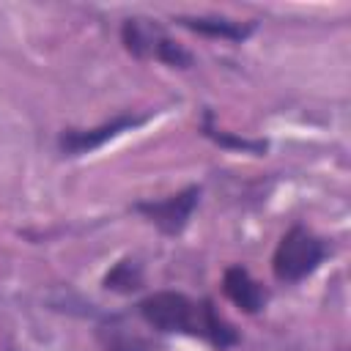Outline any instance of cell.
<instances>
[{
	"mask_svg": "<svg viewBox=\"0 0 351 351\" xmlns=\"http://www.w3.org/2000/svg\"><path fill=\"white\" fill-rule=\"evenodd\" d=\"M143 282V274H140V266L134 261H121L107 277H104V288L110 291H121V293H132L137 291Z\"/></svg>",
	"mask_w": 351,
	"mask_h": 351,
	"instance_id": "cell-9",
	"label": "cell"
},
{
	"mask_svg": "<svg viewBox=\"0 0 351 351\" xmlns=\"http://www.w3.org/2000/svg\"><path fill=\"white\" fill-rule=\"evenodd\" d=\"M326 255L324 241L310 233L304 225H293L285 230V236L280 239L274 255H271V271L280 282H302L304 277H310L321 261Z\"/></svg>",
	"mask_w": 351,
	"mask_h": 351,
	"instance_id": "cell-2",
	"label": "cell"
},
{
	"mask_svg": "<svg viewBox=\"0 0 351 351\" xmlns=\"http://www.w3.org/2000/svg\"><path fill=\"white\" fill-rule=\"evenodd\" d=\"M222 291L244 313H258L266 304V299H269V291L258 280H252V274L244 266H228L225 269V274H222Z\"/></svg>",
	"mask_w": 351,
	"mask_h": 351,
	"instance_id": "cell-6",
	"label": "cell"
},
{
	"mask_svg": "<svg viewBox=\"0 0 351 351\" xmlns=\"http://www.w3.org/2000/svg\"><path fill=\"white\" fill-rule=\"evenodd\" d=\"M143 121H145V115L123 112V115H115L112 121H104L101 126H93V129H66V132L58 137V148H60L66 156H80V154H88V151L101 148L104 143H110L112 137L123 134L126 129L140 126Z\"/></svg>",
	"mask_w": 351,
	"mask_h": 351,
	"instance_id": "cell-5",
	"label": "cell"
},
{
	"mask_svg": "<svg viewBox=\"0 0 351 351\" xmlns=\"http://www.w3.org/2000/svg\"><path fill=\"white\" fill-rule=\"evenodd\" d=\"M96 337H99L104 351H156L154 340H148L145 335L123 326L121 321H112V324L101 326L96 332Z\"/></svg>",
	"mask_w": 351,
	"mask_h": 351,
	"instance_id": "cell-8",
	"label": "cell"
},
{
	"mask_svg": "<svg viewBox=\"0 0 351 351\" xmlns=\"http://www.w3.org/2000/svg\"><path fill=\"white\" fill-rule=\"evenodd\" d=\"M121 38H123V47L134 58H151V60L167 63L173 69H189L195 63L189 49H184L159 25H154L148 19H140V16L126 19L121 27Z\"/></svg>",
	"mask_w": 351,
	"mask_h": 351,
	"instance_id": "cell-3",
	"label": "cell"
},
{
	"mask_svg": "<svg viewBox=\"0 0 351 351\" xmlns=\"http://www.w3.org/2000/svg\"><path fill=\"white\" fill-rule=\"evenodd\" d=\"M178 25H184L200 36L228 38V41H244L255 30V22H236L228 16H178Z\"/></svg>",
	"mask_w": 351,
	"mask_h": 351,
	"instance_id": "cell-7",
	"label": "cell"
},
{
	"mask_svg": "<svg viewBox=\"0 0 351 351\" xmlns=\"http://www.w3.org/2000/svg\"><path fill=\"white\" fill-rule=\"evenodd\" d=\"M197 200H200V186H186L165 200H148V203H137L134 211H140L148 222H154L162 233L167 236H176L186 228L192 211L197 208Z\"/></svg>",
	"mask_w": 351,
	"mask_h": 351,
	"instance_id": "cell-4",
	"label": "cell"
},
{
	"mask_svg": "<svg viewBox=\"0 0 351 351\" xmlns=\"http://www.w3.org/2000/svg\"><path fill=\"white\" fill-rule=\"evenodd\" d=\"M203 132H206L214 143H219V145H236V148H244V151H252V154H263V151H266V143H261V140H236V137H230V134L214 129V123H211V112H206Z\"/></svg>",
	"mask_w": 351,
	"mask_h": 351,
	"instance_id": "cell-10",
	"label": "cell"
},
{
	"mask_svg": "<svg viewBox=\"0 0 351 351\" xmlns=\"http://www.w3.org/2000/svg\"><path fill=\"white\" fill-rule=\"evenodd\" d=\"M140 315L156 332H178V335L203 337L217 348H230L239 343L236 329L222 315H217L208 299L195 302L178 291H156L140 302Z\"/></svg>",
	"mask_w": 351,
	"mask_h": 351,
	"instance_id": "cell-1",
	"label": "cell"
}]
</instances>
